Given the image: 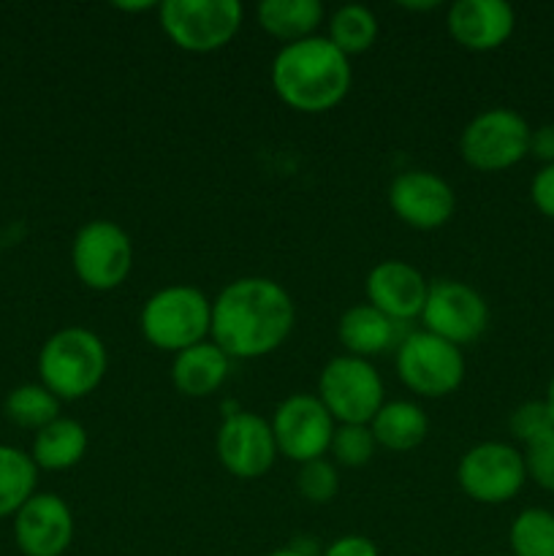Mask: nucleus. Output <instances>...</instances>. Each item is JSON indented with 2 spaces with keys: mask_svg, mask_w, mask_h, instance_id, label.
<instances>
[{
  "mask_svg": "<svg viewBox=\"0 0 554 556\" xmlns=\"http://www.w3.org/2000/svg\"><path fill=\"white\" fill-rule=\"evenodd\" d=\"M456 481L462 492L483 505H500L514 500L527 481L525 456L508 443H478L459 459Z\"/></svg>",
  "mask_w": 554,
  "mask_h": 556,
  "instance_id": "nucleus-10",
  "label": "nucleus"
},
{
  "mask_svg": "<svg viewBox=\"0 0 554 556\" xmlns=\"http://www.w3.org/2000/svg\"><path fill=\"white\" fill-rule=\"evenodd\" d=\"M525 470L546 492H554V429L527 443Z\"/></svg>",
  "mask_w": 554,
  "mask_h": 556,
  "instance_id": "nucleus-30",
  "label": "nucleus"
},
{
  "mask_svg": "<svg viewBox=\"0 0 554 556\" xmlns=\"http://www.w3.org/2000/svg\"><path fill=\"white\" fill-rule=\"evenodd\" d=\"M269 556H310V554L302 552L299 546H288V548H277V552H272Z\"/></svg>",
  "mask_w": 554,
  "mask_h": 556,
  "instance_id": "nucleus-35",
  "label": "nucleus"
},
{
  "mask_svg": "<svg viewBox=\"0 0 554 556\" xmlns=\"http://www.w3.org/2000/svg\"><path fill=\"white\" fill-rule=\"evenodd\" d=\"M546 405H549V410H552V416H554V375H552V383H549V394H546Z\"/></svg>",
  "mask_w": 554,
  "mask_h": 556,
  "instance_id": "nucleus-37",
  "label": "nucleus"
},
{
  "mask_svg": "<svg viewBox=\"0 0 554 556\" xmlns=\"http://www.w3.org/2000/svg\"><path fill=\"white\" fill-rule=\"evenodd\" d=\"M318 400L335 424H364L369 427L386 405L383 378L378 369L358 356H335L318 378Z\"/></svg>",
  "mask_w": 554,
  "mask_h": 556,
  "instance_id": "nucleus-6",
  "label": "nucleus"
},
{
  "mask_svg": "<svg viewBox=\"0 0 554 556\" xmlns=\"http://www.w3.org/2000/svg\"><path fill=\"white\" fill-rule=\"evenodd\" d=\"M351 58L326 36L282 43L272 60V87L282 103L304 114L335 109L351 90Z\"/></svg>",
  "mask_w": 554,
  "mask_h": 556,
  "instance_id": "nucleus-2",
  "label": "nucleus"
},
{
  "mask_svg": "<svg viewBox=\"0 0 554 556\" xmlns=\"http://www.w3.org/2000/svg\"><path fill=\"white\" fill-rule=\"evenodd\" d=\"M396 326L391 318H386L380 309H375L373 304H353L337 320V337H340L342 348L348 351V356L358 358H373L380 353L391 351V348L400 345V334H396Z\"/></svg>",
  "mask_w": 554,
  "mask_h": 556,
  "instance_id": "nucleus-19",
  "label": "nucleus"
},
{
  "mask_svg": "<svg viewBox=\"0 0 554 556\" xmlns=\"http://www.w3.org/2000/svg\"><path fill=\"white\" fill-rule=\"evenodd\" d=\"M114 9H119V11H150V9H158V5L141 0V3H114Z\"/></svg>",
  "mask_w": 554,
  "mask_h": 556,
  "instance_id": "nucleus-34",
  "label": "nucleus"
},
{
  "mask_svg": "<svg viewBox=\"0 0 554 556\" xmlns=\"http://www.w3.org/2000/svg\"><path fill=\"white\" fill-rule=\"evenodd\" d=\"M297 324V307L286 288L269 277H239L212 302V342L228 358H261L275 353Z\"/></svg>",
  "mask_w": 554,
  "mask_h": 556,
  "instance_id": "nucleus-1",
  "label": "nucleus"
},
{
  "mask_svg": "<svg viewBox=\"0 0 554 556\" xmlns=\"http://www.w3.org/2000/svg\"><path fill=\"white\" fill-rule=\"evenodd\" d=\"M369 429H373V438L380 448L407 454V451L418 448L427 440L429 416L416 402L394 400L380 407Z\"/></svg>",
  "mask_w": 554,
  "mask_h": 556,
  "instance_id": "nucleus-20",
  "label": "nucleus"
},
{
  "mask_svg": "<svg viewBox=\"0 0 554 556\" xmlns=\"http://www.w3.org/2000/svg\"><path fill=\"white\" fill-rule=\"evenodd\" d=\"M508 427H511V434H514L516 440H521V443H530V440L552 432L554 416H552V410H549L546 400L525 402V405H519L514 413H511Z\"/></svg>",
  "mask_w": 554,
  "mask_h": 556,
  "instance_id": "nucleus-29",
  "label": "nucleus"
},
{
  "mask_svg": "<svg viewBox=\"0 0 554 556\" xmlns=\"http://www.w3.org/2000/svg\"><path fill=\"white\" fill-rule=\"evenodd\" d=\"M297 489L307 503L326 505L340 492V472L326 459L304 462V465H299L297 472Z\"/></svg>",
  "mask_w": 554,
  "mask_h": 556,
  "instance_id": "nucleus-28",
  "label": "nucleus"
},
{
  "mask_svg": "<svg viewBox=\"0 0 554 556\" xmlns=\"http://www.w3.org/2000/svg\"><path fill=\"white\" fill-rule=\"evenodd\" d=\"M329 38L342 54H362L367 52L369 47L378 38V20H375L373 11L367 5L348 3L340 5V9L331 14L329 20Z\"/></svg>",
  "mask_w": 554,
  "mask_h": 556,
  "instance_id": "nucleus-25",
  "label": "nucleus"
},
{
  "mask_svg": "<svg viewBox=\"0 0 554 556\" xmlns=\"http://www.w3.org/2000/svg\"><path fill=\"white\" fill-rule=\"evenodd\" d=\"M394 364L402 386L427 400L454 394L465 380V356L459 348L429 331H411L402 337Z\"/></svg>",
  "mask_w": 554,
  "mask_h": 556,
  "instance_id": "nucleus-7",
  "label": "nucleus"
},
{
  "mask_svg": "<svg viewBox=\"0 0 554 556\" xmlns=\"http://www.w3.org/2000/svg\"><path fill=\"white\" fill-rule=\"evenodd\" d=\"M71 266L90 291H114L134 269V244L114 220H90L71 242Z\"/></svg>",
  "mask_w": 554,
  "mask_h": 556,
  "instance_id": "nucleus-8",
  "label": "nucleus"
},
{
  "mask_svg": "<svg viewBox=\"0 0 554 556\" xmlns=\"http://www.w3.org/2000/svg\"><path fill=\"white\" fill-rule=\"evenodd\" d=\"M144 340L177 356L206 340L212 329V302L193 286H168L152 293L139 315Z\"/></svg>",
  "mask_w": 554,
  "mask_h": 556,
  "instance_id": "nucleus-4",
  "label": "nucleus"
},
{
  "mask_svg": "<svg viewBox=\"0 0 554 556\" xmlns=\"http://www.w3.org/2000/svg\"><path fill=\"white\" fill-rule=\"evenodd\" d=\"M38 467L30 454L14 445H0V519L16 510L36 494Z\"/></svg>",
  "mask_w": 554,
  "mask_h": 556,
  "instance_id": "nucleus-23",
  "label": "nucleus"
},
{
  "mask_svg": "<svg viewBox=\"0 0 554 556\" xmlns=\"http://www.w3.org/2000/svg\"><path fill=\"white\" fill-rule=\"evenodd\" d=\"M429 282L416 266L405 261H380L367 275V299L375 309L391 318L394 324L421 318L427 302Z\"/></svg>",
  "mask_w": 554,
  "mask_h": 556,
  "instance_id": "nucleus-16",
  "label": "nucleus"
},
{
  "mask_svg": "<svg viewBox=\"0 0 554 556\" xmlns=\"http://www.w3.org/2000/svg\"><path fill=\"white\" fill-rule=\"evenodd\" d=\"M215 451L221 465L234 478L253 481L266 476L277 459V443L269 421L255 413H228L217 429Z\"/></svg>",
  "mask_w": 554,
  "mask_h": 556,
  "instance_id": "nucleus-13",
  "label": "nucleus"
},
{
  "mask_svg": "<svg viewBox=\"0 0 554 556\" xmlns=\"http://www.w3.org/2000/svg\"><path fill=\"white\" fill-rule=\"evenodd\" d=\"M324 556H380L378 546L364 535H342L326 546Z\"/></svg>",
  "mask_w": 554,
  "mask_h": 556,
  "instance_id": "nucleus-32",
  "label": "nucleus"
},
{
  "mask_svg": "<svg viewBox=\"0 0 554 556\" xmlns=\"http://www.w3.org/2000/svg\"><path fill=\"white\" fill-rule=\"evenodd\" d=\"M269 427L275 434L277 454L304 465V462L324 459L337 424L318 394H293L277 405Z\"/></svg>",
  "mask_w": 554,
  "mask_h": 556,
  "instance_id": "nucleus-12",
  "label": "nucleus"
},
{
  "mask_svg": "<svg viewBox=\"0 0 554 556\" xmlns=\"http://www.w3.org/2000/svg\"><path fill=\"white\" fill-rule=\"evenodd\" d=\"M530 125L511 109H487L459 136L462 161L478 172H503L530 152Z\"/></svg>",
  "mask_w": 554,
  "mask_h": 556,
  "instance_id": "nucleus-9",
  "label": "nucleus"
},
{
  "mask_svg": "<svg viewBox=\"0 0 554 556\" xmlns=\"http://www.w3.org/2000/svg\"><path fill=\"white\" fill-rule=\"evenodd\" d=\"M438 0H432V3H402V9H418V11H421V9H438Z\"/></svg>",
  "mask_w": 554,
  "mask_h": 556,
  "instance_id": "nucleus-36",
  "label": "nucleus"
},
{
  "mask_svg": "<svg viewBox=\"0 0 554 556\" xmlns=\"http://www.w3.org/2000/svg\"><path fill=\"white\" fill-rule=\"evenodd\" d=\"M87 454V429L76 418H54L33 438L30 456L38 470H71Z\"/></svg>",
  "mask_w": 554,
  "mask_h": 556,
  "instance_id": "nucleus-21",
  "label": "nucleus"
},
{
  "mask_svg": "<svg viewBox=\"0 0 554 556\" xmlns=\"http://www.w3.org/2000/svg\"><path fill=\"white\" fill-rule=\"evenodd\" d=\"M530 155L546 161V166L554 163V125H541L530 134Z\"/></svg>",
  "mask_w": 554,
  "mask_h": 556,
  "instance_id": "nucleus-33",
  "label": "nucleus"
},
{
  "mask_svg": "<svg viewBox=\"0 0 554 556\" xmlns=\"http://www.w3.org/2000/svg\"><path fill=\"white\" fill-rule=\"evenodd\" d=\"M451 38L470 52H489L514 33L516 14L505 0H456L449 9Z\"/></svg>",
  "mask_w": 554,
  "mask_h": 556,
  "instance_id": "nucleus-17",
  "label": "nucleus"
},
{
  "mask_svg": "<svg viewBox=\"0 0 554 556\" xmlns=\"http://www.w3.org/2000/svg\"><path fill=\"white\" fill-rule=\"evenodd\" d=\"M244 20L239 0H163L158 22L174 47L185 52H217L234 41Z\"/></svg>",
  "mask_w": 554,
  "mask_h": 556,
  "instance_id": "nucleus-5",
  "label": "nucleus"
},
{
  "mask_svg": "<svg viewBox=\"0 0 554 556\" xmlns=\"http://www.w3.org/2000/svg\"><path fill=\"white\" fill-rule=\"evenodd\" d=\"M228 372H231V358L212 340L185 348L174 356L172 364L174 389L185 396H193V400L215 394L226 383Z\"/></svg>",
  "mask_w": 554,
  "mask_h": 556,
  "instance_id": "nucleus-18",
  "label": "nucleus"
},
{
  "mask_svg": "<svg viewBox=\"0 0 554 556\" xmlns=\"http://www.w3.org/2000/svg\"><path fill=\"white\" fill-rule=\"evenodd\" d=\"M320 20L324 5L318 0H264L259 5V25L286 43L315 36Z\"/></svg>",
  "mask_w": 554,
  "mask_h": 556,
  "instance_id": "nucleus-22",
  "label": "nucleus"
},
{
  "mask_svg": "<svg viewBox=\"0 0 554 556\" xmlns=\"http://www.w3.org/2000/svg\"><path fill=\"white\" fill-rule=\"evenodd\" d=\"M389 206L405 226L435 231L454 217L456 195L440 174L411 168L391 182Z\"/></svg>",
  "mask_w": 554,
  "mask_h": 556,
  "instance_id": "nucleus-14",
  "label": "nucleus"
},
{
  "mask_svg": "<svg viewBox=\"0 0 554 556\" xmlns=\"http://www.w3.org/2000/svg\"><path fill=\"white\" fill-rule=\"evenodd\" d=\"M375 448L378 443L373 438V429L364 424H337L329 445L331 456L342 467H364L375 456Z\"/></svg>",
  "mask_w": 554,
  "mask_h": 556,
  "instance_id": "nucleus-27",
  "label": "nucleus"
},
{
  "mask_svg": "<svg viewBox=\"0 0 554 556\" xmlns=\"http://www.w3.org/2000/svg\"><path fill=\"white\" fill-rule=\"evenodd\" d=\"M3 413L14 427L22 429H43L60 418V400L41 383H22L9 391L3 402Z\"/></svg>",
  "mask_w": 554,
  "mask_h": 556,
  "instance_id": "nucleus-24",
  "label": "nucleus"
},
{
  "mask_svg": "<svg viewBox=\"0 0 554 556\" xmlns=\"http://www.w3.org/2000/svg\"><path fill=\"white\" fill-rule=\"evenodd\" d=\"M514 556H554V514L543 508H527L511 525Z\"/></svg>",
  "mask_w": 554,
  "mask_h": 556,
  "instance_id": "nucleus-26",
  "label": "nucleus"
},
{
  "mask_svg": "<svg viewBox=\"0 0 554 556\" xmlns=\"http://www.w3.org/2000/svg\"><path fill=\"white\" fill-rule=\"evenodd\" d=\"M14 541L25 556H63L74 541V514L60 494L36 492L14 516Z\"/></svg>",
  "mask_w": 554,
  "mask_h": 556,
  "instance_id": "nucleus-15",
  "label": "nucleus"
},
{
  "mask_svg": "<svg viewBox=\"0 0 554 556\" xmlns=\"http://www.w3.org/2000/svg\"><path fill=\"white\" fill-rule=\"evenodd\" d=\"M532 204L543 212L546 217H554V163L552 166H543L541 172L532 179Z\"/></svg>",
  "mask_w": 554,
  "mask_h": 556,
  "instance_id": "nucleus-31",
  "label": "nucleus"
},
{
  "mask_svg": "<svg viewBox=\"0 0 554 556\" xmlns=\"http://www.w3.org/2000/svg\"><path fill=\"white\" fill-rule=\"evenodd\" d=\"M421 320L429 334L451 342V345H470L487 331L489 307L481 293L459 280L429 282L427 302Z\"/></svg>",
  "mask_w": 554,
  "mask_h": 556,
  "instance_id": "nucleus-11",
  "label": "nucleus"
},
{
  "mask_svg": "<svg viewBox=\"0 0 554 556\" xmlns=\"http://www.w3.org/2000/svg\"><path fill=\"white\" fill-rule=\"evenodd\" d=\"M109 353L101 337L85 326H65L43 342L38 378L60 402L85 400L106 378Z\"/></svg>",
  "mask_w": 554,
  "mask_h": 556,
  "instance_id": "nucleus-3",
  "label": "nucleus"
}]
</instances>
